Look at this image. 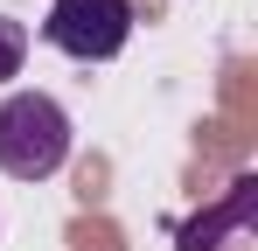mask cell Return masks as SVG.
I'll return each instance as SVG.
<instances>
[{
    "label": "cell",
    "mask_w": 258,
    "mask_h": 251,
    "mask_svg": "<svg viewBox=\"0 0 258 251\" xmlns=\"http://www.w3.org/2000/svg\"><path fill=\"white\" fill-rule=\"evenodd\" d=\"M251 196H258V181H251V174H244V181H230V203H223V209H210V216H196V223H181V251H210V237H216V230L244 223V209H251Z\"/></svg>",
    "instance_id": "3"
},
{
    "label": "cell",
    "mask_w": 258,
    "mask_h": 251,
    "mask_svg": "<svg viewBox=\"0 0 258 251\" xmlns=\"http://www.w3.org/2000/svg\"><path fill=\"white\" fill-rule=\"evenodd\" d=\"M70 161V112L49 91H14L0 105V167L14 181H42Z\"/></svg>",
    "instance_id": "1"
},
{
    "label": "cell",
    "mask_w": 258,
    "mask_h": 251,
    "mask_svg": "<svg viewBox=\"0 0 258 251\" xmlns=\"http://www.w3.org/2000/svg\"><path fill=\"white\" fill-rule=\"evenodd\" d=\"M42 35L77 63H112L133 42V0H49Z\"/></svg>",
    "instance_id": "2"
},
{
    "label": "cell",
    "mask_w": 258,
    "mask_h": 251,
    "mask_svg": "<svg viewBox=\"0 0 258 251\" xmlns=\"http://www.w3.org/2000/svg\"><path fill=\"white\" fill-rule=\"evenodd\" d=\"M21 56H28V28L0 14V84H7V77H21Z\"/></svg>",
    "instance_id": "4"
}]
</instances>
